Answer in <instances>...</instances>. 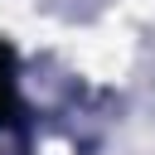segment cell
<instances>
[{
  "instance_id": "obj_1",
  "label": "cell",
  "mask_w": 155,
  "mask_h": 155,
  "mask_svg": "<svg viewBox=\"0 0 155 155\" xmlns=\"http://www.w3.org/2000/svg\"><path fill=\"white\" fill-rule=\"evenodd\" d=\"M15 102V78H10V53L0 48V111H10Z\"/></svg>"
}]
</instances>
